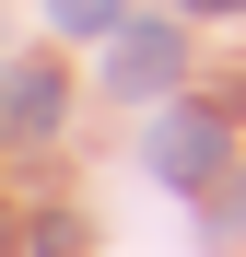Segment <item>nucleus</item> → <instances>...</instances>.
I'll list each match as a JSON object with an SVG mask.
<instances>
[{
	"instance_id": "f257e3e1",
	"label": "nucleus",
	"mask_w": 246,
	"mask_h": 257,
	"mask_svg": "<svg viewBox=\"0 0 246 257\" xmlns=\"http://www.w3.org/2000/svg\"><path fill=\"white\" fill-rule=\"evenodd\" d=\"M211 164H223V128L211 117H164L152 128V176H211Z\"/></svg>"
},
{
	"instance_id": "f03ea898",
	"label": "nucleus",
	"mask_w": 246,
	"mask_h": 257,
	"mask_svg": "<svg viewBox=\"0 0 246 257\" xmlns=\"http://www.w3.org/2000/svg\"><path fill=\"white\" fill-rule=\"evenodd\" d=\"M164 70H176V35H129V47H117V82H129V94H152Z\"/></svg>"
},
{
	"instance_id": "7ed1b4c3",
	"label": "nucleus",
	"mask_w": 246,
	"mask_h": 257,
	"mask_svg": "<svg viewBox=\"0 0 246 257\" xmlns=\"http://www.w3.org/2000/svg\"><path fill=\"white\" fill-rule=\"evenodd\" d=\"M47 117H59V82L24 70V82H12V128H47Z\"/></svg>"
},
{
	"instance_id": "20e7f679",
	"label": "nucleus",
	"mask_w": 246,
	"mask_h": 257,
	"mask_svg": "<svg viewBox=\"0 0 246 257\" xmlns=\"http://www.w3.org/2000/svg\"><path fill=\"white\" fill-rule=\"evenodd\" d=\"M106 12H117V0H59V24H82V35H94Z\"/></svg>"
}]
</instances>
